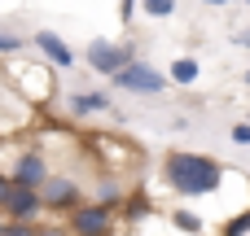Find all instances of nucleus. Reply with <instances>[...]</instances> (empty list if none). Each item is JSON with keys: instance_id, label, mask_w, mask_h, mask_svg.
<instances>
[{"instance_id": "1", "label": "nucleus", "mask_w": 250, "mask_h": 236, "mask_svg": "<svg viewBox=\"0 0 250 236\" xmlns=\"http://www.w3.org/2000/svg\"><path fill=\"white\" fill-rule=\"evenodd\" d=\"M224 175H229V166H220L215 158L193 153V149H171L163 158V184L176 197H185V201H198V197L220 193L224 188Z\"/></svg>"}, {"instance_id": "2", "label": "nucleus", "mask_w": 250, "mask_h": 236, "mask_svg": "<svg viewBox=\"0 0 250 236\" xmlns=\"http://www.w3.org/2000/svg\"><path fill=\"white\" fill-rule=\"evenodd\" d=\"M4 83L18 101H26L35 109H48L57 96V79H53V66L44 57L40 61H4Z\"/></svg>"}, {"instance_id": "3", "label": "nucleus", "mask_w": 250, "mask_h": 236, "mask_svg": "<svg viewBox=\"0 0 250 236\" xmlns=\"http://www.w3.org/2000/svg\"><path fill=\"white\" fill-rule=\"evenodd\" d=\"M88 153L97 158L101 171H114V175H132V171L141 166V149H136L127 136H105V131H97V136H88Z\"/></svg>"}, {"instance_id": "4", "label": "nucleus", "mask_w": 250, "mask_h": 236, "mask_svg": "<svg viewBox=\"0 0 250 236\" xmlns=\"http://www.w3.org/2000/svg\"><path fill=\"white\" fill-rule=\"evenodd\" d=\"M119 92H132V96H158V92H167V74L163 70H154L149 61H141V57H132V61H123L119 70H110L105 74Z\"/></svg>"}, {"instance_id": "5", "label": "nucleus", "mask_w": 250, "mask_h": 236, "mask_svg": "<svg viewBox=\"0 0 250 236\" xmlns=\"http://www.w3.org/2000/svg\"><path fill=\"white\" fill-rule=\"evenodd\" d=\"M119 228V206H105V201H79L66 210V232H83V236H101V232H114Z\"/></svg>"}, {"instance_id": "6", "label": "nucleus", "mask_w": 250, "mask_h": 236, "mask_svg": "<svg viewBox=\"0 0 250 236\" xmlns=\"http://www.w3.org/2000/svg\"><path fill=\"white\" fill-rule=\"evenodd\" d=\"M40 201H44V215H66L70 206L83 201V184L75 175H62V171H48L40 180Z\"/></svg>"}, {"instance_id": "7", "label": "nucleus", "mask_w": 250, "mask_h": 236, "mask_svg": "<svg viewBox=\"0 0 250 236\" xmlns=\"http://www.w3.org/2000/svg\"><path fill=\"white\" fill-rule=\"evenodd\" d=\"M0 215H4V219H31V223H40V219H44L40 188H31V184H13V180H9L4 201H0Z\"/></svg>"}, {"instance_id": "8", "label": "nucleus", "mask_w": 250, "mask_h": 236, "mask_svg": "<svg viewBox=\"0 0 250 236\" xmlns=\"http://www.w3.org/2000/svg\"><path fill=\"white\" fill-rule=\"evenodd\" d=\"M136 57V44H114V39H92L88 48H83V61H88V70H97V74H110V70H119L123 61H132Z\"/></svg>"}, {"instance_id": "9", "label": "nucleus", "mask_w": 250, "mask_h": 236, "mask_svg": "<svg viewBox=\"0 0 250 236\" xmlns=\"http://www.w3.org/2000/svg\"><path fill=\"white\" fill-rule=\"evenodd\" d=\"M26 44H31V48H35V53H40L53 70H70V66H75V48H70L57 31H35Z\"/></svg>"}, {"instance_id": "10", "label": "nucleus", "mask_w": 250, "mask_h": 236, "mask_svg": "<svg viewBox=\"0 0 250 236\" xmlns=\"http://www.w3.org/2000/svg\"><path fill=\"white\" fill-rule=\"evenodd\" d=\"M110 109H114L110 92H97V88H88V92H70V96H66V114H70V123H83V118H97V114H110Z\"/></svg>"}, {"instance_id": "11", "label": "nucleus", "mask_w": 250, "mask_h": 236, "mask_svg": "<svg viewBox=\"0 0 250 236\" xmlns=\"http://www.w3.org/2000/svg\"><path fill=\"white\" fill-rule=\"evenodd\" d=\"M92 197H97V201H105V206H119V201L127 197V184H123V175H114V171H101V166H97Z\"/></svg>"}, {"instance_id": "12", "label": "nucleus", "mask_w": 250, "mask_h": 236, "mask_svg": "<svg viewBox=\"0 0 250 236\" xmlns=\"http://www.w3.org/2000/svg\"><path fill=\"white\" fill-rule=\"evenodd\" d=\"M198 74H202V66H198L193 57H176V61L167 66V83H176V88H189V83H198Z\"/></svg>"}, {"instance_id": "13", "label": "nucleus", "mask_w": 250, "mask_h": 236, "mask_svg": "<svg viewBox=\"0 0 250 236\" xmlns=\"http://www.w3.org/2000/svg\"><path fill=\"white\" fill-rule=\"evenodd\" d=\"M220 232H224V236H242V232H250V206H242L237 215H229V219L220 223Z\"/></svg>"}, {"instance_id": "14", "label": "nucleus", "mask_w": 250, "mask_h": 236, "mask_svg": "<svg viewBox=\"0 0 250 236\" xmlns=\"http://www.w3.org/2000/svg\"><path fill=\"white\" fill-rule=\"evenodd\" d=\"M171 228H180V232H202L207 223H202L193 210H171Z\"/></svg>"}, {"instance_id": "15", "label": "nucleus", "mask_w": 250, "mask_h": 236, "mask_svg": "<svg viewBox=\"0 0 250 236\" xmlns=\"http://www.w3.org/2000/svg\"><path fill=\"white\" fill-rule=\"evenodd\" d=\"M26 48V39L22 35H13V31H0V57H18Z\"/></svg>"}, {"instance_id": "16", "label": "nucleus", "mask_w": 250, "mask_h": 236, "mask_svg": "<svg viewBox=\"0 0 250 236\" xmlns=\"http://www.w3.org/2000/svg\"><path fill=\"white\" fill-rule=\"evenodd\" d=\"M141 9H145L149 18H171V13H176V0H141Z\"/></svg>"}, {"instance_id": "17", "label": "nucleus", "mask_w": 250, "mask_h": 236, "mask_svg": "<svg viewBox=\"0 0 250 236\" xmlns=\"http://www.w3.org/2000/svg\"><path fill=\"white\" fill-rule=\"evenodd\" d=\"M229 140H233V145H242V149H250V118H246V123H233Z\"/></svg>"}, {"instance_id": "18", "label": "nucleus", "mask_w": 250, "mask_h": 236, "mask_svg": "<svg viewBox=\"0 0 250 236\" xmlns=\"http://www.w3.org/2000/svg\"><path fill=\"white\" fill-rule=\"evenodd\" d=\"M136 9H141V0H119V18H123V26L136 18Z\"/></svg>"}, {"instance_id": "19", "label": "nucleus", "mask_w": 250, "mask_h": 236, "mask_svg": "<svg viewBox=\"0 0 250 236\" xmlns=\"http://www.w3.org/2000/svg\"><path fill=\"white\" fill-rule=\"evenodd\" d=\"M237 44H242V48H250V26H246V31H237Z\"/></svg>"}, {"instance_id": "20", "label": "nucleus", "mask_w": 250, "mask_h": 236, "mask_svg": "<svg viewBox=\"0 0 250 236\" xmlns=\"http://www.w3.org/2000/svg\"><path fill=\"white\" fill-rule=\"evenodd\" d=\"M4 188H9V175L0 171V201H4Z\"/></svg>"}, {"instance_id": "21", "label": "nucleus", "mask_w": 250, "mask_h": 236, "mask_svg": "<svg viewBox=\"0 0 250 236\" xmlns=\"http://www.w3.org/2000/svg\"><path fill=\"white\" fill-rule=\"evenodd\" d=\"M202 4H215V9H224V4H233V0H202Z\"/></svg>"}, {"instance_id": "22", "label": "nucleus", "mask_w": 250, "mask_h": 236, "mask_svg": "<svg viewBox=\"0 0 250 236\" xmlns=\"http://www.w3.org/2000/svg\"><path fill=\"white\" fill-rule=\"evenodd\" d=\"M242 79H246V88H250V70H246V74H242Z\"/></svg>"}, {"instance_id": "23", "label": "nucleus", "mask_w": 250, "mask_h": 236, "mask_svg": "<svg viewBox=\"0 0 250 236\" xmlns=\"http://www.w3.org/2000/svg\"><path fill=\"white\" fill-rule=\"evenodd\" d=\"M246 4H250V0H246Z\"/></svg>"}]
</instances>
